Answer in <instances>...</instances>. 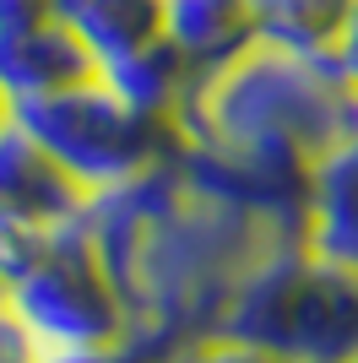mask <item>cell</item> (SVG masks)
<instances>
[{
	"mask_svg": "<svg viewBox=\"0 0 358 363\" xmlns=\"http://www.w3.org/2000/svg\"><path fill=\"white\" fill-rule=\"evenodd\" d=\"M82 223L125 298L131 331L163 358L217 331L228 298L255 260L283 239H298L271 217L195 190L174 157L119 190L87 196Z\"/></svg>",
	"mask_w": 358,
	"mask_h": 363,
	"instance_id": "obj_1",
	"label": "cell"
},
{
	"mask_svg": "<svg viewBox=\"0 0 358 363\" xmlns=\"http://www.w3.org/2000/svg\"><path fill=\"white\" fill-rule=\"evenodd\" d=\"M347 130H358V87L342 65L331 55H293L277 44H255L234 65L195 76L174 120L185 147L234 152L293 174H310V163Z\"/></svg>",
	"mask_w": 358,
	"mask_h": 363,
	"instance_id": "obj_2",
	"label": "cell"
},
{
	"mask_svg": "<svg viewBox=\"0 0 358 363\" xmlns=\"http://www.w3.org/2000/svg\"><path fill=\"white\" fill-rule=\"evenodd\" d=\"M217 331L288 363H347L358 352V272L283 239L234 288Z\"/></svg>",
	"mask_w": 358,
	"mask_h": 363,
	"instance_id": "obj_3",
	"label": "cell"
},
{
	"mask_svg": "<svg viewBox=\"0 0 358 363\" xmlns=\"http://www.w3.org/2000/svg\"><path fill=\"white\" fill-rule=\"evenodd\" d=\"M11 120L55 157V168L82 196H104V190L141 179L158 163H168L179 147L174 125L131 108L104 76H87V82L33 98V104H16Z\"/></svg>",
	"mask_w": 358,
	"mask_h": 363,
	"instance_id": "obj_4",
	"label": "cell"
},
{
	"mask_svg": "<svg viewBox=\"0 0 358 363\" xmlns=\"http://www.w3.org/2000/svg\"><path fill=\"white\" fill-rule=\"evenodd\" d=\"M6 303L22 320V331L38 342V352L92 347V342H114L131 331L125 298H119L104 255L92 250L82 217L16 282H6Z\"/></svg>",
	"mask_w": 358,
	"mask_h": 363,
	"instance_id": "obj_5",
	"label": "cell"
},
{
	"mask_svg": "<svg viewBox=\"0 0 358 363\" xmlns=\"http://www.w3.org/2000/svg\"><path fill=\"white\" fill-rule=\"evenodd\" d=\"M82 206H87V196L11 120L0 130V288L28 272L33 260L82 217Z\"/></svg>",
	"mask_w": 358,
	"mask_h": 363,
	"instance_id": "obj_6",
	"label": "cell"
},
{
	"mask_svg": "<svg viewBox=\"0 0 358 363\" xmlns=\"http://www.w3.org/2000/svg\"><path fill=\"white\" fill-rule=\"evenodd\" d=\"M298 239L320 260L358 272V130H347L326 157L310 163Z\"/></svg>",
	"mask_w": 358,
	"mask_h": 363,
	"instance_id": "obj_7",
	"label": "cell"
},
{
	"mask_svg": "<svg viewBox=\"0 0 358 363\" xmlns=\"http://www.w3.org/2000/svg\"><path fill=\"white\" fill-rule=\"evenodd\" d=\"M87 76H98L92 55L55 16L22 33H0V92L11 98V108L49 98V92H65L76 82H87Z\"/></svg>",
	"mask_w": 358,
	"mask_h": 363,
	"instance_id": "obj_8",
	"label": "cell"
},
{
	"mask_svg": "<svg viewBox=\"0 0 358 363\" xmlns=\"http://www.w3.org/2000/svg\"><path fill=\"white\" fill-rule=\"evenodd\" d=\"M163 38L190 76H212L261 44L250 0H163Z\"/></svg>",
	"mask_w": 358,
	"mask_h": 363,
	"instance_id": "obj_9",
	"label": "cell"
},
{
	"mask_svg": "<svg viewBox=\"0 0 358 363\" xmlns=\"http://www.w3.org/2000/svg\"><path fill=\"white\" fill-rule=\"evenodd\" d=\"M49 6L55 22L82 38L98 71L163 38V0H49Z\"/></svg>",
	"mask_w": 358,
	"mask_h": 363,
	"instance_id": "obj_10",
	"label": "cell"
},
{
	"mask_svg": "<svg viewBox=\"0 0 358 363\" xmlns=\"http://www.w3.org/2000/svg\"><path fill=\"white\" fill-rule=\"evenodd\" d=\"M261 44L293 55H331L358 0H250Z\"/></svg>",
	"mask_w": 358,
	"mask_h": 363,
	"instance_id": "obj_11",
	"label": "cell"
},
{
	"mask_svg": "<svg viewBox=\"0 0 358 363\" xmlns=\"http://www.w3.org/2000/svg\"><path fill=\"white\" fill-rule=\"evenodd\" d=\"M163 363H288V358H277V352H266V347H250V342H239V336L207 331V336H195V342H185V347H174Z\"/></svg>",
	"mask_w": 358,
	"mask_h": 363,
	"instance_id": "obj_12",
	"label": "cell"
},
{
	"mask_svg": "<svg viewBox=\"0 0 358 363\" xmlns=\"http://www.w3.org/2000/svg\"><path fill=\"white\" fill-rule=\"evenodd\" d=\"M38 363H163V352L141 342L136 331L114 336V342H92V347H55L38 352Z\"/></svg>",
	"mask_w": 358,
	"mask_h": 363,
	"instance_id": "obj_13",
	"label": "cell"
},
{
	"mask_svg": "<svg viewBox=\"0 0 358 363\" xmlns=\"http://www.w3.org/2000/svg\"><path fill=\"white\" fill-rule=\"evenodd\" d=\"M0 363H38V342L22 331V320L11 315L6 293H0Z\"/></svg>",
	"mask_w": 358,
	"mask_h": 363,
	"instance_id": "obj_14",
	"label": "cell"
},
{
	"mask_svg": "<svg viewBox=\"0 0 358 363\" xmlns=\"http://www.w3.org/2000/svg\"><path fill=\"white\" fill-rule=\"evenodd\" d=\"M55 6L49 0H0V33H22V28H38L49 22Z\"/></svg>",
	"mask_w": 358,
	"mask_h": 363,
	"instance_id": "obj_15",
	"label": "cell"
},
{
	"mask_svg": "<svg viewBox=\"0 0 358 363\" xmlns=\"http://www.w3.org/2000/svg\"><path fill=\"white\" fill-rule=\"evenodd\" d=\"M331 60L342 65V76L358 87V6H353V16H347V28H342V38H337V49H331Z\"/></svg>",
	"mask_w": 358,
	"mask_h": 363,
	"instance_id": "obj_16",
	"label": "cell"
},
{
	"mask_svg": "<svg viewBox=\"0 0 358 363\" xmlns=\"http://www.w3.org/2000/svg\"><path fill=\"white\" fill-rule=\"evenodd\" d=\"M6 125H11V98L0 92V130H6Z\"/></svg>",
	"mask_w": 358,
	"mask_h": 363,
	"instance_id": "obj_17",
	"label": "cell"
},
{
	"mask_svg": "<svg viewBox=\"0 0 358 363\" xmlns=\"http://www.w3.org/2000/svg\"><path fill=\"white\" fill-rule=\"evenodd\" d=\"M347 363H358V352H353V358H347Z\"/></svg>",
	"mask_w": 358,
	"mask_h": 363,
	"instance_id": "obj_18",
	"label": "cell"
},
{
	"mask_svg": "<svg viewBox=\"0 0 358 363\" xmlns=\"http://www.w3.org/2000/svg\"><path fill=\"white\" fill-rule=\"evenodd\" d=\"M0 293H6V288H0Z\"/></svg>",
	"mask_w": 358,
	"mask_h": 363,
	"instance_id": "obj_19",
	"label": "cell"
}]
</instances>
